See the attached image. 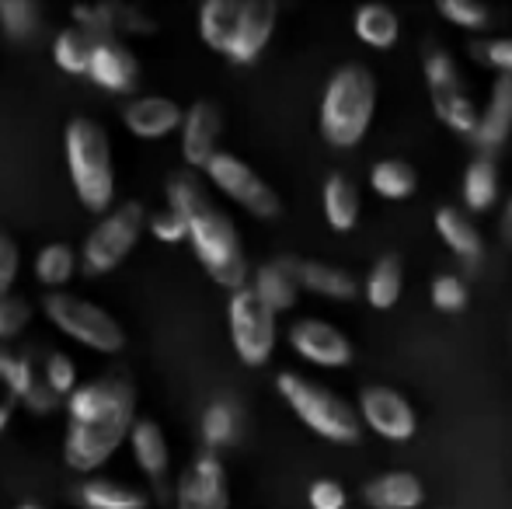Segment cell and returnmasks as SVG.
Listing matches in <instances>:
<instances>
[{"mask_svg": "<svg viewBox=\"0 0 512 509\" xmlns=\"http://www.w3.org/2000/svg\"><path fill=\"white\" fill-rule=\"evenodd\" d=\"M136 422V384L122 370H108L95 381H81L67 398L63 461L77 475H95L126 447Z\"/></svg>", "mask_w": 512, "mask_h": 509, "instance_id": "obj_1", "label": "cell"}, {"mask_svg": "<svg viewBox=\"0 0 512 509\" xmlns=\"http://www.w3.org/2000/svg\"><path fill=\"white\" fill-rule=\"evenodd\" d=\"M168 206L182 217L185 241L199 258V265L209 272V279L230 293L244 290L248 286V255H244L241 231L196 171L185 168L168 178Z\"/></svg>", "mask_w": 512, "mask_h": 509, "instance_id": "obj_2", "label": "cell"}, {"mask_svg": "<svg viewBox=\"0 0 512 509\" xmlns=\"http://www.w3.org/2000/svg\"><path fill=\"white\" fill-rule=\"evenodd\" d=\"M70 182H74L77 203L95 217H105L115 206V157L108 129L98 119L77 116L63 133Z\"/></svg>", "mask_w": 512, "mask_h": 509, "instance_id": "obj_3", "label": "cell"}, {"mask_svg": "<svg viewBox=\"0 0 512 509\" xmlns=\"http://www.w3.org/2000/svg\"><path fill=\"white\" fill-rule=\"evenodd\" d=\"M377 81L363 63H345L331 74L321 98V136L338 150L356 147L373 123Z\"/></svg>", "mask_w": 512, "mask_h": 509, "instance_id": "obj_4", "label": "cell"}, {"mask_svg": "<svg viewBox=\"0 0 512 509\" xmlns=\"http://www.w3.org/2000/svg\"><path fill=\"white\" fill-rule=\"evenodd\" d=\"M276 387L310 433L331 443H356L363 436V422H359L356 408L345 398H338L331 387L310 381L304 374H293V370H283L276 377Z\"/></svg>", "mask_w": 512, "mask_h": 509, "instance_id": "obj_5", "label": "cell"}, {"mask_svg": "<svg viewBox=\"0 0 512 509\" xmlns=\"http://www.w3.org/2000/svg\"><path fill=\"white\" fill-rule=\"evenodd\" d=\"M42 314L49 318V325L60 335H67L70 342L91 349V353L115 356L126 346V328L115 314H108L102 304L88 297H77V293H46L42 300Z\"/></svg>", "mask_w": 512, "mask_h": 509, "instance_id": "obj_6", "label": "cell"}, {"mask_svg": "<svg viewBox=\"0 0 512 509\" xmlns=\"http://www.w3.org/2000/svg\"><path fill=\"white\" fill-rule=\"evenodd\" d=\"M143 227H147V210H143V203H136V199L112 206L105 217H98V224L91 227L81 252H77L84 276L98 279L119 269V265L136 252V245H140V238H143Z\"/></svg>", "mask_w": 512, "mask_h": 509, "instance_id": "obj_7", "label": "cell"}, {"mask_svg": "<svg viewBox=\"0 0 512 509\" xmlns=\"http://www.w3.org/2000/svg\"><path fill=\"white\" fill-rule=\"evenodd\" d=\"M203 175H206L209 189L227 196L230 203H237L244 213H251V217L276 220L279 213H283V203H279L276 189H272L244 157L230 154V150H220L203 168Z\"/></svg>", "mask_w": 512, "mask_h": 509, "instance_id": "obj_8", "label": "cell"}, {"mask_svg": "<svg viewBox=\"0 0 512 509\" xmlns=\"http://www.w3.org/2000/svg\"><path fill=\"white\" fill-rule=\"evenodd\" d=\"M227 318L230 342L244 367H265L269 356L276 353V314L251 293V286H244V290L230 293Z\"/></svg>", "mask_w": 512, "mask_h": 509, "instance_id": "obj_9", "label": "cell"}, {"mask_svg": "<svg viewBox=\"0 0 512 509\" xmlns=\"http://www.w3.org/2000/svg\"><path fill=\"white\" fill-rule=\"evenodd\" d=\"M356 415L366 429H373V433L391 443L411 440L418 429L415 408H411V401L405 394L394 391V387H363V391H359Z\"/></svg>", "mask_w": 512, "mask_h": 509, "instance_id": "obj_10", "label": "cell"}, {"mask_svg": "<svg viewBox=\"0 0 512 509\" xmlns=\"http://www.w3.org/2000/svg\"><path fill=\"white\" fill-rule=\"evenodd\" d=\"M290 346L300 360L314 363L321 370H342L352 363V342L342 328L321 318H300L290 325Z\"/></svg>", "mask_w": 512, "mask_h": 509, "instance_id": "obj_11", "label": "cell"}, {"mask_svg": "<svg viewBox=\"0 0 512 509\" xmlns=\"http://www.w3.org/2000/svg\"><path fill=\"white\" fill-rule=\"evenodd\" d=\"M175 503L178 509H230V482L220 457L206 450L185 468V475L178 478Z\"/></svg>", "mask_w": 512, "mask_h": 509, "instance_id": "obj_12", "label": "cell"}, {"mask_svg": "<svg viewBox=\"0 0 512 509\" xmlns=\"http://www.w3.org/2000/svg\"><path fill=\"white\" fill-rule=\"evenodd\" d=\"M70 25L84 28L95 39H119L126 42L129 35H154L157 21L147 11L133 4H88L70 11Z\"/></svg>", "mask_w": 512, "mask_h": 509, "instance_id": "obj_13", "label": "cell"}, {"mask_svg": "<svg viewBox=\"0 0 512 509\" xmlns=\"http://www.w3.org/2000/svg\"><path fill=\"white\" fill-rule=\"evenodd\" d=\"M182 161L189 171H203L216 154H220L223 136V109L209 98H199L182 116Z\"/></svg>", "mask_w": 512, "mask_h": 509, "instance_id": "obj_14", "label": "cell"}, {"mask_svg": "<svg viewBox=\"0 0 512 509\" xmlns=\"http://www.w3.org/2000/svg\"><path fill=\"white\" fill-rule=\"evenodd\" d=\"M88 77L91 84H98L108 95H136V88L143 81V67L126 42L98 39L88 63Z\"/></svg>", "mask_w": 512, "mask_h": 509, "instance_id": "obj_15", "label": "cell"}, {"mask_svg": "<svg viewBox=\"0 0 512 509\" xmlns=\"http://www.w3.org/2000/svg\"><path fill=\"white\" fill-rule=\"evenodd\" d=\"M276 21H279V7L272 0H244L241 14H237L234 39H230L227 49V60L237 63V67L255 63L262 56V49L272 42Z\"/></svg>", "mask_w": 512, "mask_h": 509, "instance_id": "obj_16", "label": "cell"}, {"mask_svg": "<svg viewBox=\"0 0 512 509\" xmlns=\"http://www.w3.org/2000/svg\"><path fill=\"white\" fill-rule=\"evenodd\" d=\"M185 109L175 98L164 95H136L122 109V126L136 136V140H164L182 126Z\"/></svg>", "mask_w": 512, "mask_h": 509, "instance_id": "obj_17", "label": "cell"}, {"mask_svg": "<svg viewBox=\"0 0 512 509\" xmlns=\"http://www.w3.org/2000/svg\"><path fill=\"white\" fill-rule=\"evenodd\" d=\"M297 265L300 258H272V262L258 265L255 269V279H248L251 293H255L258 300H262L265 307H269L272 314H286L297 307L300 300V276H297Z\"/></svg>", "mask_w": 512, "mask_h": 509, "instance_id": "obj_18", "label": "cell"}, {"mask_svg": "<svg viewBox=\"0 0 512 509\" xmlns=\"http://www.w3.org/2000/svg\"><path fill=\"white\" fill-rule=\"evenodd\" d=\"M126 447L133 454V464L150 478L154 485H161L171 471V450H168V436H164L161 422L154 419H140L136 415L133 429L126 436Z\"/></svg>", "mask_w": 512, "mask_h": 509, "instance_id": "obj_19", "label": "cell"}, {"mask_svg": "<svg viewBox=\"0 0 512 509\" xmlns=\"http://www.w3.org/2000/svg\"><path fill=\"white\" fill-rule=\"evenodd\" d=\"M512 133V77H499L492 88L488 105L478 112V126H474L471 140L481 150H499Z\"/></svg>", "mask_w": 512, "mask_h": 509, "instance_id": "obj_20", "label": "cell"}, {"mask_svg": "<svg viewBox=\"0 0 512 509\" xmlns=\"http://www.w3.org/2000/svg\"><path fill=\"white\" fill-rule=\"evenodd\" d=\"M425 489L411 471H387L363 485V503L370 509H418Z\"/></svg>", "mask_w": 512, "mask_h": 509, "instance_id": "obj_21", "label": "cell"}, {"mask_svg": "<svg viewBox=\"0 0 512 509\" xmlns=\"http://www.w3.org/2000/svg\"><path fill=\"white\" fill-rule=\"evenodd\" d=\"M436 231H439V238L446 241V248L457 258H464V262H478L481 252H485L481 231L474 227V220L467 217L464 210H457V206L436 210Z\"/></svg>", "mask_w": 512, "mask_h": 509, "instance_id": "obj_22", "label": "cell"}, {"mask_svg": "<svg viewBox=\"0 0 512 509\" xmlns=\"http://www.w3.org/2000/svg\"><path fill=\"white\" fill-rule=\"evenodd\" d=\"M321 203H324V220H328L331 231H338V234L356 231V224H359V189H356V182H352V178L331 175L328 182H324Z\"/></svg>", "mask_w": 512, "mask_h": 509, "instance_id": "obj_23", "label": "cell"}, {"mask_svg": "<svg viewBox=\"0 0 512 509\" xmlns=\"http://www.w3.org/2000/svg\"><path fill=\"white\" fill-rule=\"evenodd\" d=\"M297 276H300V290H310V293H317V297L352 300L359 293L356 276H352L349 269H338V265H328V262H304V258H300Z\"/></svg>", "mask_w": 512, "mask_h": 509, "instance_id": "obj_24", "label": "cell"}, {"mask_svg": "<svg viewBox=\"0 0 512 509\" xmlns=\"http://www.w3.org/2000/svg\"><path fill=\"white\" fill-rule=\"evenodd\" d=\"M77 269H81V258H77V248L67 245V241H49L35 255V276H39V283L49 293L67 290L70 279L77 276Z\"/></svg>", "mask_w": 512, "mask_h": 509, "instance_id": "obj_25", "label": "cell"}, {"mask_svg": "<svg viewBox=\"0 0 512 509\" xmlns=\"http://www.w3.org/2000/svg\"><path fill=\"white\" fill-rule=\"evenodd\" d=\"M84 509H147L150 496L126 482H112V478H88L77 489Z\"/></svg>", "mask_w": 512, "mask_h": 509, "instance_id": "obj_26", "label": "cell"}, {"mask_svg": "<svg viewBox=\"0 0 512 509\" xmlns=\"http://www.w3.org/2000/svg\"><path fill=\"white\" fill-rule=\"evenodd\" d=\"M237 14H241V0H206L199 7V39L213 53L227 56L230 39H234V28H237Z\"/></svg>", "mask_w": 512, "mask_h": 509, "instance_id": "obj_27", "label": "cell"}, {"mask_svg": "<svg viewBox=\"0 0 512 509\" xmlns=\"http://www.w3.org/2000/svg\"><path fill=\"white\" fill-rule=\"evenodd\" d=\"M401 290H405V269H401L398 255H384L373 262V269L366 272L363 293L370 300V307L377 311H391L394 304L401 300Z\"/></svg>", "mask_w": 512, "mask_h": 509, "instance_id": "obj_28", "label": "cell"}, {"mask_svg": "<svg viewBox=\"0 0 512 509\" xmlns=\"http://www.w3.org/2000/svg\"><path fill=\"white\" fill-rule=\"evenodd\" d=\"M95 35L84 32L77 25H67L56 32L53 39V63L70 77H88V63H91V53H95Z\"/></svg>", "mask_w": 512, "mask_h": 509, "instance_id": "obj_29", "label": "cell"}, {"mask_svg": "<svg viewBox=\"0 0 512 509\" xmlns=\"http://www.w3.org/2000/svg\"><path fill=\"white\" fill-rule=\"evenodd\" d=\"M356 35L373 49H391L401 35V21L387 4H363L356 11Z\"/></svg>", "mask_w": 512, "mask_h": 509, "instance_id": "obj_30", "label": "cell"}, {"mask_svg": "<svg viewBox=\"0 0 512 509\" xmlns=\"http://www.w3.org/2000/svg\"><path fill=\"white\" fill-rule=\"evenodd\" d=\"M370 189L377 192L380 199L401 203V199H408L411 192L418 189V175L408 161H398V157H391V161H377L370 168Z\"/></svg>", "mask_w": 512, "mask_h": 509, "instance_id": "obj_31", "label": "cell"}, {"mask_svg": "<svg viewBox=\"0 0 512 509\" xmlns=\"http://www.w3.org/2000/svg\"><path fill=\"white\" fill-rule=\"evenodd\" d=\"M495 203H499V171L488 157H478L464 171V206L471 213H485Z\"/></svg>", "mask_w": 512, "mask_h": 509, "instance_id": "obj_32", "label": "cell"}, {"mask_svg": "<svg viewBox=\"0 0 512 509\" xmlns=\"http://www.w3.org/2000/svg\"><path fill=\"white\" fill-rule=\"evenodd\" d=\"M432 112L443 126H450L453 133L471 136L474 126H478V105L464 95V88L457 91H432Z\"/></svg>", "mask_w": 512, "mask_h": 509, "instance_id": "obj_33", "label": "cell"}, {"mask_svg": "<svg viewBox=\"0 0 512 509\" xmlns=\"http://www.w3.org/2000/svg\"><path fill=\"white\" fill-rule=\"evenodd\" d=\"M42 28V4L35 0H0V35L11 42H28Z\"/></svg>", "mask_w": 512, "mask_h": 509, "instance_id": "obj_34", "label": "cell"}, {"mask_svg": "<svg viewBox=\"0 0 512 509\" xmlns=\"http://www.w3.org/2000/svg\"><path fill=\"white\" fill-rule=\"evenodd\" d=\"M237 422H241V412H237L234 401L220 398V401H213V405L206 408L199 429H203V443L209 447V454H216V450H223V447H230V443H234Z\"/></svg>", "mask_w": 512, "mask_h": 509, "instance_id": "obj_35", "label": "cell"}, {"mask_svg": "<svg viewBox=\"0 0 512 509\" xmlns=\"http://www.w3.org/2000/svg\"><path fill=\"white\" fill-rule=\"evenodd\" d=\"M39 374H42V384H46L60 401H67L70 394L77 391V384H81L74 356H67V353H49L46 363H39Z\"/></svg>", "mask_w": 512, "mask_h": 509, "instance_id": "obj_36", "label": "cell"}, {"mask_svg": "<svg viewBox=\"0 0 512 509\" xmlns=\"http://www.w3.org/2000/svg\"><path fill=\"white\" fill-rule=\"evenodd\" d=\"M425 70V84H429V95L432 91H457L464 88V77H460V67L446 49H432L422 63Z\"/></svg>", "mask_w": 512, "mask_h": 509, "instance_id": "obj_37", "label": "cell"}, {"mask_svg": "<svg viewBox=\"0 0 512 509\" xmlns=\"http://www.w3.org/2000/svg\"><path fill=\"white\" fill-rule=\"evenodd\" d=\"M429 297H432V307H436V311L460 314L467 307V300H471V293H467V283L457 276V272H443V276L432 279Z\"/></svg>", "mask_w": 512, "mask_h": 509, "instance_id": "obj_38", "label": "cell"}, {"mask_svg": "<svg viewBox=\"0 0 512 509\" xmlns=\"http://www.w3.org/2000/svg\"><path fill=\"white\" fill-rule=\"evenodd\" d=\"M439 14L450 21L453 28H467V32H485L492 25V11L485 4H474V0H443Z\"/></svg>", "mask_w": 512, "mask_h": 509, "instance_id": "obj_39", "label": "cell"}, {"mask_svg": "<svg viewBox=\"0 0 512 509\" xmlns=\"http://www.w3.org/2000/svg\"><path fill=\"white\" fill-rule=\"evenodd\" d=\"M28 321H32V304L25 297H14V293L0 297V346L18 339L28 328Z\"/></svg>", "mask_w": 512, "mask_h": 509, "instance_id": "obj_40", "label": "cell"}, {"mask_svg": "<svg viewBox=\"0 0 512 509\" xmlns=\"http://www.w3.org/2000/svg\"><path fill=\"white\" fill-rule=\"evenodd\" d=\"M471 53L478 56V63L499 70V77H512V35H506V39L474 42Z\"/></svg>", "mask_w": 512, "mask_h": 509, "instance_id": "obj_41", "label": "cell"}, {"mask_svg": "<svg viewBox=\"0 0 512 509\" xmlns=\"http://www.w3.org/2000/svg\"><path fill=\"white\" fill-rule=\"evenodd\" d=\"M147 231L154 234L161 245H182L185 241V224L171 206H164V210H157V213H147Z\"/></svg>", "mask_w": 512, "mask_h": 509, "instance_id": "obj_42", "label": "cell"}, {"mask_svg": "<svg viewBox=\"0 0 512 509\" xmlns=\"http://www.w3.org/2000/svg\"><path fill=\"white\" fill-rule=\"evenodd\" d=\"M21 272V248L11 234L0 231V297L14 290V279Z\"/></svg>", "mask_w": 512, "mask_h": 509, "instance_id": "obj_43", "label": "cell"}, {"mask_svg": "<svg viewBox=\"0 0 512 509\" xmlns=\"http://www.w3.org/2000/svg\"><path fill=\"white\" fill-rule=\"evenodd\" d=\"M7 370H11V353H7L4 346H0V433H4L7 426H11L14 412H18V391H14L11 377H7Z\"/></svg>", "mask_w": 512, "mask_h": 509, "instance_id": "obj_44", "label": "cell"}, {"mask_svg": "<svg viewBox=\"0 0 512 509\" xmlns=\"http://www.w3.org/2000/svg\"><path fill=\"white\" fill-rule=\"evenodd\" d=\"M307 503H310V509H345L349 496H345L342 485L331 482V478H317L307 492Z\"/></svg>", "mask_w": 512, "mask_h": 509, "instance_id": "obj_45", "label": "cell"}, {"mask_svg": "<svg viewBox=\"0 0 512 509\" xmlns=\"http://www.w3.org/2000/svg\"><path fill=\"white\" fill-rule=\"evenodd\" d=\"M499 238H502V245L512 248V196H509V203L502 206V217H499Z\"/></svg>", "mask_w": 512, "mask_h": 509, "instance_id": "obj_46", "label": "cell"}, {"mask_svg": "<svg viewBox=\"0 0 512 509\" xmlns=\"http://www.w3.org/2000/svg\"><path fill=\"white\" fill-rule=\"evenodd\" d=\"M18 509H46L39 503V499H25V503H18Z\"/></svg>", "mask_w": 512, "mask_h": 509, "instance_id": "obj_47", "label": "cell"}]
</instances>
